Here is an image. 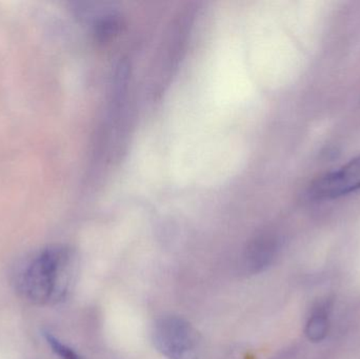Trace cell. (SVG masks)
<instances>
[{
    "label": "cell",
    "mask_w": 360,
    "mask_h": 359,
    "mask_svg": "<svg viewBox=\"0 0 360 359\" xmlns=\"http://www.w3.org/2000/svg\"><path fill=\"white\" fill-rule=\"evenodd\" d=\"M118 23L117 18L114 16H108V18L103 19L97 25L96 34L101 40H107L111 38L114 34L117 32Z\"/></svg>",
    "instance_id": "cell-6"
},
{
    "label": "cell",
    "mask_w": 360,
    "mask_h": 359,
    "mask_svg": "<svg viewBox=\"0 0 360 359\" xmlns=\"http://www.w3.org/2000/svg\"><path fill=\"white\" fill-rule=\"evenodd\" d=\"M46 341L52 349L53 353L60 359H82L71 348L68 347L65 344L61 343L54 335L46 333Z\"/></svg>",
    "instance_id": "cell-5"
},
{
    "label": "cell",
    "mask_w": 360,
    "mask_h": 359,
    "mask_svg": "<svg viewBox=\"0 0 360 359\" xmlns=\"http://www.w3.org/2000/svg\"><path fill=\"white\" fill-rule=\"evenodd\" d=\"M77 255L65 244H51L34 253L14 274L19 296L36 306H54L69 299L78 275Z\"/></svg>",
    "instance_id": "cell-1"
},
{
    "label": "cell",
    "mask_w": 360,
    "mask_h": 359,
    "mask_svg": "<svg viewBox=\"0 0 360 359\" xmlns=\"http://www.w3.org/2000/svg\"><path fill=\"white\" fill-rule=\"evenodd\" d=\"M360 190V155L334 172L319 177L311 185V197L332 200Z\"/></svg>",
    "instance_id": "cell-3"
},
{
    "label": "cell",
    "mask_w": 360,
    "mask_h": 359,
    "mask_svg": "<svg viewBox=\"0 0 360 359\" xmlns=\"http://www.w3.org/2000/svg\"><path fill=\"white\" fill-rule=\"evenodd\" d=\"M328 332V318L323 310H319L311 316L307 326V334L313 341H321Z\"/></svg>",
    "instance_id": "cell-4"
},
{
    "label": "cell",
    "mask_w": 360,
    "mask_h": 359,
    "mask_svg": "<svg viewBox=\"0 0 360 359\" xmlns=\"http://www.w3.org/2000/svg\"><path fill=\"white\" fill-rule=\"evenodd\" d=\"M156 349L167 359H199L201 341L197 331L184 318H160L153 330Z\"/></svg>",
    "instance_id": "cell-2"
}]
</instances>
